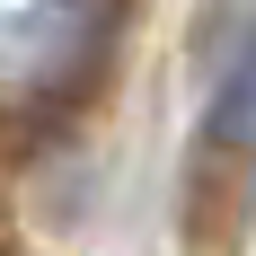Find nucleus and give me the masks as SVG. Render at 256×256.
<instances>
[{
	"instance_id": "f257e3e1",
	"label": "nucleus",
	"mask_w": 256,
	"mask_h": 256,
	"mask_svg": "<svg viewBox=\"0 0 256 256\" xmlns=\"http://www.w3.org/2000/svg\"><path fill=\"white\" fill-rule=\"evenodd\" d=\"M204 132H212V142H248V132H256V26L230 44V71H221V88H212Z\"/></svg>"
}]
</instances>
